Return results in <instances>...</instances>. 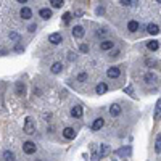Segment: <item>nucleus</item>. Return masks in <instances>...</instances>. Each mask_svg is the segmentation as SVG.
Wrapping results in <instances>:
<instances>
[{"label":"nucleus","instance_id":"obj_28","mask_svg":"<svg viewBox=\"0 0 161 161\" xmlns=\"http://www.w3.org/2000/svg\"><path fill=\"white\" fill-rule=\"evenodd\" d=\"M145 63H147V66H155L156 61L155 60H150V58H148V60H145Z\"/></svg>","mask_w":161,"mask_h":161},{"label":"nucleus","instance_id":"obj_33","mask_svg":"<svg viewBox=\"0 0 161 161\" xmlns=\"http://www.w3.org/2000/svg\"><path fill=\"white\" fill-rule=\"evenodd\" d=\"M124 92H127V94H132V87H131V85H127V87L124 89Z\"/></svg>","mask_w":161,"mask_h":161},{"label":"nucleus","instance_id":"obj_5","mask_svg":"<svg viewBox=\"0 0 161 161\" xmlns=\"http://www.w3.org/2000/svg\"><path fill=\"white\" fill-rule=\"evenodd\" d=\"M84 34H85V31H84V27H82V26H74V27H73V37L81 39Z\"/></svg>","mask_w":161,"mask_h":161},{"label":"nucleus","instance_id":"obj_25","mask_svg":"<svg viewBox=\"0 0 161 161\" xmlns=\"http://www.w3.org/2000/svg\"><path fill=\"white\" fill-rule=\"evenodd\" d=\"M85 79H87V73H81L79 76H77V81L79 82H84Z\"/></svg>","mask_w":161,"mask_h":161},{"label":"nucleus","instance_id":"obj_14","mask_svg":"<svg viewBox=\"0 0 161 161\" xmlns=\"http://www.w3.org/2000/svg\"><path fill=\"white\" fill-rule=\"evenodd\" d=\"M153 118H155L156 121L161 119V98L156 102V108H155V114H153Z\"/></svg>","mask_w":161,"mask_h":161},{"label":"nucleus","instance_id":"obj_16","mask_svg":"<svg viewBox=\"0 0 161 161\" xmlns=\"http://www.w3.org/2000/svg\"><path fill=\"white\" fill-rule=\"evenodd\" d=\"M147 31H148V32L152 34V36H156V34L160 32V27L156 26V24H153V23H152V24H148V26H147Z\"/></svg>","mask_w":161,"mask_h":161},{"label":"nucleus","instance_id":"obj_2","mask_svg":"<svg viewBox=\"0 0 161 161\" xmlns=\"http://www.w3.org/2000/svg\"><path fill=\"white\" fill-rule=\"evenodd\" d=\"M36 143L34 142H24L23 143V152L26 153V155H32V153H36Z\"/></svg>","mask_w":161,"mask_h":161},{"label":"nucleus","instance_id":"obj_29","mask_svg":"<svg viewBox=\"0 0 161 161\" xmlns=\"http://www.w3.org/2000/svg\"><path fill=\"white\" fill-rule=\"evenodd\" d=\"M79 49H81V52H89V45H85V44H81V47H79Z\"/></svg>","mask_w":161,"mask_h":161},{"label":"nucleus","instance_id":"obj_30","mask_svg":"<svg viewBox=\"0 0 161 161\" xmlns=\"http://www.w3.org/2000/svg\"><path fill=\"white\" fill-rule=\"evenodd\" d=\"M121 2V5H124V6H131V0H119Z\"/></svg>","mask_w":161,"mask_h":161},{"label":"nucleus","instance_id":"obj_26","mask_svg":"<svg viewBox=\"0 0 161 161\" xmlns=\"http://www.w3.org/2000/svg\"><path fill=\"white\" fill-rule=\"evenodd\" d=\"M10 39L15 40V42H18V40H19V36H18L16 32H10Z\"/></svg>","mask_w":161,"mask_h":161},{"label":"nucleus","instance_id":"obj_4","mask_svg":"<svg viewBox=\"0 0 161 161\" xmlns=\"http://www.w3.org/2000/svg\"><path fill=\"white\" fill-rule=\"evenodd\" d=\"M49 42L53 44V45H58V44L63 42V37H61L60 32H53V34H50V36H49Z\"/></svg>","mask_w":161,"mask_h":161},{"label":"nucleus","instance_id":"obj_31","mask_svg":"<svg viewBox=\"0 0 161 161\" xmlns=\"http://www.w3.org/2000/svg\"><path fill=\"white\" fill-rule=\"evenodd\" d=\"M107 34V29H100V31H97V36H105Z\"/></svg>","mask_w":161,"mask_h":161},{"label":"nucleus","instance_id":"obj_13","mask_svg":"<svg viewBox=\"0 0 161 161\" xmlns=\"http://www.w3.org/2000/svg\"><path fill=\"white\" fill-rule=\"evenodd\" d=\"M109 153V147L108 145H100V153H98V158H105V156H107Z\"/></svg>","mask_w":161,"mask_h":161},{"label":"nucleus","instance_id":"obj_17","mask_svg":"<svg viewBox=\"0 0 161 161\" xmlns=\"http://www.w3.org/2000/svg\"><path fill=\"white\" fill-rule=\"evenodd\" d=\"M61 69H63V64H61L60 61H57V63H53V64H52V73H53V74L61 73Z\"/></svg>","mask_w":161,"mask_h":161},{"label":"nucleus","instance_id":"obj_9","mask_svg":"<svg viewBox=\"0 0 161 161\" xmlns=\"http://www.w3.org/2000/svg\"><path fill=\"white\" fill-rule=\"evenodd\" d=\"M63 135H64V139L73 140L74 137H76V132H74V129H73V127H66V129L63 131Z\"/></svg>","mask_w":161,"mask_h":161},{"label":"nucleus","instance_id":"obj_27","mask_svg":"<svg viewBox=\"0 0 161 161\" xmlns=\"http://www.w3.org/2000/svg\"><path fill=\"white\" fill-rule=\"evenodd\" d=\"M69 19H71V13H64V15H63V21L64 23H69Z\"/></svg>","mask_w":161,"mask_h":161},{"label":"nucleus","instance_id":"obj_32","mask_svg":"<svg viewBox=\"0 0 161 161\" xmlns=\"http://www.w3.org/2000/svg\"><path fill=\"white\" fill-rule=\"evenodd\" d=\"M36 29H37V26H36V24H31V26H29V32H34Z\"/></svg>","mask_w":161,"mask_h":161},{"label":"nucleus","instance_id":"obj_34","mask_svg":"<svg viewBox=\"0 0 161 161\" xmlns=\"http://www.w3.org/2000/svg\"><path fill=\"white\" fill-rule=\"evenodd\" d=\"M18 2H19V3H26L27 0H18Z\"/></svg>","mask_w":161,"mask_h":161},{"label":"nucleus","instance_id":"obj_7","mask_svg":"<svg viewBox=\"0 0 161 161\" xmlns=\"http://www.w3.org/2000/svg\"><path fill=\"white\" fill-rule=\"evenodd\" d=\"M113 47H114V42H113V40H103V42L100 44V50H103V52L111 50Z\"/></svg>","mask_w":161,"mask_h":161},{"label":"nucleus","instance_id":"obj_22","mask_svg":"<svg viewBox=\"0 0 161 161\" xmlns=\"http://www.w3.org/2000/svg\"><path fill=\"white\" fill-rule=\"evenodd\" d=\"M3 158H5V161H16L15 160V155H13V152H3Z\"/></svg>","mask_w":161,"mask_h":161},{"label":"nucleus","instance_id":"obj_35","mask_svg":"<svg viewBox=\"0 0 161 161\" xmlns=\"http://www.w3.org/2000/svg\"><path fill=\"white\" fill-rule=\"evenodd\" d=\"M156 2H158V3H161V0H156Z\"/></svg>","mask_w":161,"mask_h":161},{"label":"nucleus","instance_id":"obj_12","mask_svg":"<svg viewBox=\"0 0 161 161\" xmlns=\"http://www.w3.org/2000/svg\"><path fill=\"white\" fill-rule=\"evenodd\" d=\"M107 90H108V85L105 84V82H100V84L95 87V92H97L98 95H102V94H107Z\"/></svg>","mask_w":161,"mask_h":161},{"label":"nucleus","instance_id":"obj_11","mask_svg":"<svg viewBox=\"0 0 161 161\" xmlns=\"http://www.w3.org/2000/svg\"><path fill=\"white\" fill-rule=\"evenodd\" d=\"M147 49L152 50V52H156L160 49V42L158 40H150V42H147Z\"/></svg>","mask_w":161,"mask_h":161},{"label":"nucleus","instance_id":"obj_10","mask_svg":"<svg viewBox=\"0 0 161 161\" xmlns=\"http://www.w3.org/2000/svg\"><path fill=\"white\" fill-rule=\"evenodd\" d=\"M109 114L111 116H119L121 114V107H119L118 103L111 105V107H109Z\"/></svg>","mask_w":161,"mask_h":161},{"label":"nucleus","instance_id":"obj_19","mask_svg":"<svg viewBox=\"0 0 161 161\" xmlns=\"http://www.w3.org/2000/svg\"><path fill=\"white\" fill-rule=\"evenodd\" d=\"M39 15L42 16L44 19H49L50 16H52V10H49V8H42V10L39 11Z\"/></svg>","mask_w":161,"mask_h":161},{"label":"nucleus","instance_id":"obj_23","mask_svg":"<svg viewBox=\"0 0 161 161\" xmlns=\"http://www.w3.org/2000/svg\"><path fill=\"white\" fill-rule=\"evenodd\" d=\"M155 152L156 153H161V134L156 137V143H155Z\"/></svg>","mask_w":161,"mask_h":161},{"label":"nucleus","instance_id":"obj_1","mask_svg":"<svg viewBox=\"0 0 161 161\" xmlns=\"http://www.w3.org/2000/svg\"><path fill=\"white\" fill-rule=\"evenodd\" d=\"M24 132H26V134H29V135L36 134V124H34L32 118H26V121H24Z\"/></svg>","mask_w":161,"mask_h":161},{"label":"nucleus","instance_id":"obj_24","mask_svg":"<svg viewBox=\"0 0 161 161\" xmlns=\"http://www.w3.org/2000/svg\"><path fill=\"white\" fill-rule=\"evenodd\" d=\"M50 3H52L53 8H60V6L63 5V0H50Z\"/></svg>","mask_w":161,"mask_h":161},{"label":"nucleus","instance_id":"obj_15","mask_svg":"<svg viewBox=\"0 0 161 161\" xmlns=\"http://www.w3.org/2000/svg\"><path fill=\"white\" fill-rule=\"evenodd\" d=\"M71 116H73V118H81L82 116V107H79V105L74 107L73 109H71Z\"/></svg>","mask_w":161,"mask_h":161},{"label":"nucleus","instance_id":"obj_18","mask_svg":"<svg viewBox=\"0 0 161 161\" xmlns=\"http://www.w3.org/2000/svg\"><path fill=\"white\" fill-rule=\"evenodd\" d=\"M143 79H145L147 84H153V82L156 81V76H155L153 73H147L145 76H143Z\"/></svg>","mask_w":161,"mask_h":161},{"label":"nucleus","instance_id":"obj_21","mask_svg":"<svg viewBox=\"0 0 161 161\" xmlns=\"http://www.w3.org/2000/svg\"><path fill=\"white\" fill-rule=\"evenodd\" d=\"M127 29L131 31V32H135V31L139 29V23H137V21H134V19H132V21H129V24H127Z\"/></svg>","mask_w":161,"mask_h":161},{"label":"nucleus","instance_id":"obj_8","mask_svg":"<svg viewBox=\"0 0 161 161\" xmlns=\"http://www.w3.org/2000/svg\"><path fill=\"white\" fill-rule=\"evenodd\" d=\"M19 15H21V18H23V19H29L31 16H32V11H31L29 6H23L21 11H19Z\"/></svg>","mask_w":161,"mask_h":161},{"label":"nucleus","instance_id":"obj_3","mask_svg":"<svg viewBox=\"0 0 161 161\" xmlns=\"http://www.w3.org/2000/svg\"><path fill=\"white\" fill-rule=\"evenodd\" d=\"M107 76L111 77V79H118V77L121 76V69H119L118 66H111V68H108Z\"/></svg>","mask_w":161,"mask_h":161},{"label":"nucleus","instance_id":"obj_20","mask_svg":"<svg viewBox=\"0 0 161 161\" xmlns=\"http://www.w3.org/2000/svg\"><path fill=\"white\" fill-rule=\"evenodd\" d=\"M24 92H26L24 84H23V82H18V84H16V94H18V95H24Z\"/></svg>","mask_w":161,"mask_h":161},{"label":"nucleus","instance_id":"obj_6","mask_svg":"<svg viewBox=\"0 0 161 161\" xmlns=\"http://www.w3.org/2000/svg\"><path fill=\"white\" fill-rule=\"evenodd\" d=\"M103 124H105V119L103 118H97L94 122H92V129H94V131H100V129L103 127Z\"/></svg>","mask_w":161,"mask_h":161}]
</instances>
